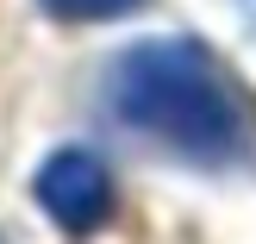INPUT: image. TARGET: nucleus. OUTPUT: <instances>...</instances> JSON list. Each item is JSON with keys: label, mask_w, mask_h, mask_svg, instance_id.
<instances>
[{"label": "nucleus", "mask_w": 256, "mask_h": 244, "mask_svg": "<svg viewBox=\"0 0 256 244\" xmlns=\"http://www.w3.org/2000/svg\"><path fill=\"white\" fill-rule=\"evenodd\" d=\"M112 107L182 157L225 163L244 150V113L194 44H138L112 69Z\"/></svg>", "instance_id": "f257e3e1"}, {"label": "nucleus", "mask_w": 256, "mask_h": 244, "mask_svg": "<svg viewBox=\"0 0 256 244\" xmlns=\"http://www.w3.org/2000/svg\"><path fill=\"white\" fill-rule=\"evenodd\" d=\"M56 19H112V13H125L132 0H44Z\"/></svg>", "instance_id": "7ed1b4c3"}, {"label": "nucleus", "mask_w": 256, "mask_h": 244, "mask_svg": "<svg viewBox=\"0 0 256 244\" xmlns=\"http://www.w3.org/2000/svg\"><path fill=\"white\" fill-rule=\"evenodd\" d=\"M38 200H44V213L56 225L88 232V225H100L106 207H112V175H106V163L88 157V150H56V157L38 169Z\"/></svg>", "instance_id": "f03ea898"}]
</instances>
